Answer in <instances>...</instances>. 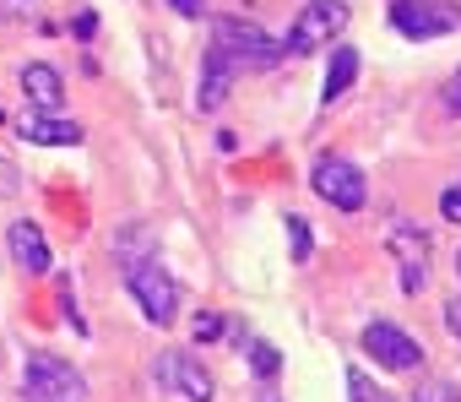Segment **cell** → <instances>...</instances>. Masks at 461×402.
Wrapping results in <instances>:
<instances>
[{
  "instance_id": "obj_1",
  "label": "cell",
  "mask_w": 461,
  "mask_h": 402,
  "mask_svg": "<svg viewBox=\"0 0 461 402\" xmlns=\"http://www.w3.org/2000/svg\"><path fill=\"white\" fill-rule=\"evenodd\" d=\"M212 50L228 60V71H261V66H277V60H283V44H277L267 28L245 23V17H217Z\"/></svg>"
},
{
  "instance_id": "obj_2",
  "label": "cell",
  "mask_w": 461,
  "mask_h": 402,
  "mask_svg": "<svg viewBox=\"0 0 461 402\" xmlns=\"http://www.w3.org/2000/svg\"><path fill=\"white\" fill-rule=\"evenodd\" d=\"M23 397L28 402H82L87 397V380L77 364H66L60 353H28L23 364Z\"/></svg>"
},
{
  "instance_id": "obj_3",
  "label": "cell",
  "mask_w": 461,
  "mask_h": 402,
  "mask_svg": "<svg viewBox=\"0 0 461 402\" xmlns=\"http://www.w3.org/2000/svg\"><path fill=\"white\" fill-rule=\"evenodd\" d=\"M342 28H348V0H310V6L294 17L288 39H283V55H315V50L331 44Z\"/></svg>"
},
{
  "instance_id": "obj_4",
  "label": "cell",
  "mask_w": 461,
  "mask_h": 402,
  "mask_svg": "<svg viewBox=\"0 0 461 402\" xmlns=\"http://www.w3.org/2000/svg\"><path fill=\"white\" fill-rule=\"evenodd\" d=\"M310 185H315L321 201H331L337 213H358L364 201H369V179H364V169L348 163V158H315Z\"/></svg>"
},
{
  "instance_id": "obj_5",
  "label": "cell",
  "mask_w": 461,
  "mask_h": 402,
  "mask_svg": "<svg viewBox=\"0 0 461 402\" xmlns=\"http://www.w3.org/2000/svg\"><path fill=\"white\" fill-rule=\"evenodd\" d=\"M125 283H131V299L141 305V315H147L152 326H168V321L179 315V283H174L158 261L125 267Z\"/></svg>"
},
{
  "instance_id": "obj_6",
  "label": "cell",
  "mask_w": 461,
  "mask_h": 402,
  "mask_svg": "<svg viewBox=\"0 0 461 402\" xmlns=\"http://www.w3.org/2000/svg\"><path fill=\"white\" fill-rule=\"evenodd\" d=\"M391 28L402 39H439L450 28H461V6H450V0H391Z\"/></svg>"
},
{
  "instance_id": "obj_7",
  "label": "cell",
  "mask_w": 461,
  "mask_h": 402,
  "mask_svg": "<svg viewBox=\"0 0 461 402\" xmlns=\"http://www.w3.org/2000/svg\"><path fill=\"white\" fill-rule=\"evenodd\" d=\"M152 375H158L168 391H179L185 402H212V397H217V386H212L206 364H201V359H190L185 348H168V353H158V359H152Z\"/></svg>"
},
{
  "instance_id": "obj_8",
  "label": "cell",
  "mask_w": 461,
  "mask_h": 402,
  "mask_svg": "<svg viewBox=\"0 0 461 402\" xmlns=\"http://www.w3.org/2000/svg\"><path fill=\"white\" fill-rule=\"evenodd\" d=\"M385 245H391V256H396V267H402V288L418 294V288H423V272H429V234H423L412 218H396Z\"/></svg>"
},
{
  "instance_id": "obj_9",
  "label": "cell",
  "mask_w": 461,
  "mask_h": 402,
  "mask_svg": "<svg viewBox=\"0 0 461 402\" xmlns=\"http://www.w3.org/2000/svg\"><path fill=\"white\" fill-rule=\"evenodd\" d=\"M364 353L375 364H385V370H418L423 364V348L402 326H391V321H369L364 326Z\"/></svg>"
},
{
  "instance_id": "obj_10",
  "label": "cell",
  "mask_w": 461,
  "mask_h": 402,
  "mask_svg": "<svg viewBox=\"0 0 461 402\" xmlns=\"http://www.w3.org/2000/svg\"><path fill=\"white\" fill-rule=\"evenodd\" d=\"M6 245H12L17 267H23V272H33V278H44V272L55 267V251H50L44 229H39V224H28V218H17V224L6 229Z\"/></svg>"
},
{
  "instance_id": "obj_11",
  "label": "cell",
  "mask_w": 461,
  "mask_h": 402,
  "mask_svg": "<svg viewBox=\"0 0 461 402\" xmlns=\"http://www.w3.org/2000/svg\"><path fill=\"white\" fill-rule=\"evenodd\" d=\"M23 93H28V104H33L39 114H55V109L66 104V82H60V71L44 66V60L23 66Z\"/></svg>"
},
{
  "instance_id": "obj_12",
  "label": "cell",
  "mask_w": 461,
  "mask_h": 402,
  "mask_svg": "<svg viewBox=\"0 0 461 402\" xmlns=\"http://www.w3.org/2000/svg\"><path fill=\"white\" fill-rule=\"evenodd\" d=\"M17 136L23 142H33V147H77L82 142V125L77 120H60V114H28L23 125H17Z\"/></svg>"
},
{
  "instance_id": "obj_13",
  "label": "cell",
  "mask_w": 461,
  "mask_h": 402,
  "mask_svg": "<svg viewBox=\"0 0 461 402\" xmlns=\"http://www.w3.org/2000/svg\"><path fill=\"white\" fill-rule=\"evenodd\" d=\"M353 77H358V50L353 44H342V50H331V66H326V82H321V104H337L348 87H353Z\"/></svg>"
},
{
  "instance_id": "obj_14",
  "label": "cell",
  "mask_w": 461,
  "mask_h": 402,
  "mask_svg": "<svg viewBox=\"0 0 461 402\" xmlns=\"http://www.w3.org/2000/svg\"><path fill=\"white\" fill-rule=\"evenodd\" d=\"M228 77H234V71H228V60H222L217 50H206V82H201V109H206V114L228 98Z\"/></svg>"
},
{
  "instance_id": "obj_15",
  "label": "cell",
  "mask_w": 461,
  "mask_h": 402,
  "mask_svg": "<svg viewBox=\"0 0 461 402\" xmlns=\"http://www.w3.org/2000/svg\"><path fill=\"white\" fill-rule=\"evenodd\" d=\"M245 353H250V370H256V380H261V386L283 370V359H277V348H272L267 337H250V348H245Z\"/></svg>"
},
{
  "instance_id": "obj_16",
  "label": "cell",
  "mask_w": 461,
  "mask_h": 402,
  "mask_svg": "<svg viewBox=\"0 0 461 402\" xmlns=\"http://www.w3.org/2000/svg\"><path fill=\"white\" fill-rule=\"evenodd\" d=\"M348 402H391V397H385L364 370H348Z\"/></svg>"
},
{
  "instance_id": "obj_17",
  "label": "cell",
  "mask_w": 461,
  "mask_h": 402,
  "mask_svg": "<svg viewBox=\"0 0 461 402\" xmlns=\"http://www.w3.org/2000/svg\"><path fill=\"white\" fill-rule=\"evenodd\" d=\"M412 402H461V386L456 380H429L412 391Z\"/></svg>"
},
{
  "instance_id": "obj_18",
  "label": "cell",
  "mask_w": 461,
  "mask_h": 402,
  "mask_svg": "<svg viewBox=\"0 0 461 402\" xmlns=\"http://www.w3.org/2000/svg\"><path fill=\"white\" fill-rule=\"evenodd\" d=\"M439 104H445L450 114H461V71H450V77L439 82Z\"/></svg>"
},
{
  "instance_id": "obj_19",
  "label": "cell",
  "mask_w": 461,
  "mask_h": 402,
  "mask_svg": "<svg viewBox=\"0 0 461 402\" xmlns=\"http://www.w3.org/2000/svg\"><path fill=\"white\" fill-rule=\"evenodd\" d=\"M439 213H445V224H461V179H456V185H445V196H439Z\"/></svg>"
},
{
  "instance_id": "obj_20",
  "label": "cell",
  "mask_w": 461,
  "mask_h": 402,
  "mask_svg": "<svg viewBox=\"0 0 461 402\" xmlns=\"http://www.w3.org/2000/svg\"><path fill=\"white\" fill-rule=\"evenodd\" d=\"M23 190V174H17V163H6L0 158V196H17Z\"/></svg>"
},
{
  "instance_id": "obj_21",
  "label": "cell",
  "mask_w": 461,
  "mask_h": 402,
  "mask_svg": "<svg viewBox=\"0 0 461 402\" xmlns=\"http://www.w3.org/2000/svg\"><path fill=\"white\" fill-rule=\"evenodd\" d=\"M222 332H228L222 315H201V321H195V337H201V343H212V337H222Z\"/></svg>"
},
{
  "instance_id": "obj_22",
  "label": "cell",
  "mask_w": 461,
  "mask_h": 402,
  "mask_svg": "<svg viewBox=\"0 0 461 402\" xmlns=\"http://www.w3.org/2000/svg\"><path fill=\"white\" fill-rule=\"evenodd\" d=\"M288 234H294V256L304 261V256H310V229H304L299 218H288Z\"/></svg>"
},
{
  "instance_id": "obj_23",
  "label": "cell",
  "mask_w": 461,
  "mask_h": 402,
  "mask_svg": "<svg viewBox=\"0 0 461 402\" xmlns=\"http://www.w3.org/2000/svg\"><path fill=\"white\" fill-rule=\"evenodd\" d=\"M179 17H206V0H168Z\"/></svg>"
},
{
  "instance_id": "obj_24",
  "label": "cell",
  "mask_w": 461,
  "mask_h": 402,
  "mask_svg": "<svg viewBox=\"0 0 461 402\" xmlns=\"http://www.w3.org/2000/svg\"><path fill=\"white\" fill-rule=\"evenodd\" d=\"M445 321H450V332L461 337V294H456V299H445Z\"/></svg>"
},
{
  "instance_id": "obj_25",
  "label": "cell",
  "mask_w": 461,
  "mask_h": 402,
  "mask_svg": "<svg viewBox=\"0 0 461 402\" xmlns=\"http://www.w3.org/2000/svg\"><path fill=\"white\" fill-rule=\"evenodd\" d=\"M71 28H77V33H82V39H87V33H93V28H98V17H93V12H77V23H71Z\"/></svg>"
},
{
  "instance_id": "obj_26",
  "label": "cell",
  "mask_w": 461,
  "mask_h": 402,
  "mask_svg": "<svg viewBox=\"0 0 461 402\" xmlns=\"http://www.w3.org/2000/svg\"><path fill=\"white\" fill-rule=\"evenodd\" d=\"M256 402H277V391H272V386H261V391H256Z\"/></svg>"
},
{
  "instance_id": "obj_27",
  "label": "cell",
  "mask_w": 461,
  "mask_h": 402,
  "mask_svg": "<svg viewBox=\"0 0 461 402\" xmlns=\"http://www.w3.org/2000/svg\"><path fill=\"white\" fill-rule=\"evenodd\" d=\"M456 272H461V251H456Z\"/></svg>"
},
{
  "instance_id": "obj_28",
  "label": "cell",
  "mask_w": 461,
  "mask_h": 402,
  "mask_svg": "<svg viewBox=\"0 0 461 402\" xmlns=\"http://www.w3.org/2000/svg\"><path fill=\"white\" fill-rule=\"evenodd\" d=\"M0 125H6V120H0Z\"/></svg>"
}]
</instances>
